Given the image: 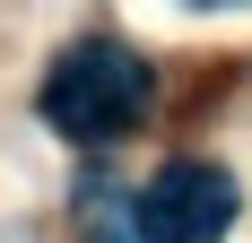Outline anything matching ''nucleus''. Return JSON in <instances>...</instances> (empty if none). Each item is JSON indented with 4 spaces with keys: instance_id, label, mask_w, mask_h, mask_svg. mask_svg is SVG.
<instances>
[{
    "instance_id": "1",
    "label": "nucleus",
    "mask_w": 252,
    "mask_h": 243,
    "mask_svg": "<svg viewBox=\"0 0 252 243\" xmlns=\"http://www.w3.org/2000/svg\"><path fill=\"white\" fill-rule=\"evenodd\" d=\"M148 96H157V78H148V61L130 44H70L61 61L44 70V122L61 130V139H78V148H96V139H122L130 122L148 113Z\"/></svg>"
},
{
    "instance_id": "2",
    "label": "nucleus",
    "mask_w": 252,
    "mask_h": 243,
    "mask_svg": "<svg viewBox=\"0 0 252 243\" xmlns=\"http://www.w3.org/2000/svg\"><path fill=\"white\" fill-rule=\"evenodd\" d=\"M130 235L139 243H226L235 235V174L209 156L157 165V182L130 200Z\"/></svg>"
},
{
    "instance_id": "3",
    "label": "nucleus",
    "mask_w": 252,
    "mask_h": 243,
    "mask_svg": "<svg viewBox=\"0 0 252 243\" xmlns=\"http://www.w3.org/2000/svg\"><path fill=\"white\" fill-rule=\"evenodd\" d=\"M191 9H226V0H191Z\"/></svg>"
}]
</instances>
